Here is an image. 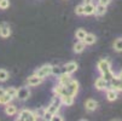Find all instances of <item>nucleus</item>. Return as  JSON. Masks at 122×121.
I'll use <instances>...</instances> for the list:
<instances>
[{
	"instance_id": "obj_1",
	"label": "nucleus",
	"mask_w": 122,
	"mask_h": 121,
	"mask_svg": "<svg viewBox=\"0 0 122 121\" xmlns=\"http://www.w3.org/2000/svg\"><path fill=\"white\" fill-rule=\"evenodd\" d=\"M79 92V82L76 80H71L68 85L63 86L62 87V91H61V95L59 96H66V95H70L73 97H75Z\"/></svg>"
},
{
	"instance_id": "obj_2",
	"label": "nucleus",
	"mask_w": 122,
	"mask_h": 121,
	"mask_svg": "<svg viewBox=\"0 0 122 121\" xmlns=\"http://www.w3.org/2000/svg\"><path fill=\"white\" fill-rule=\"evenodd\" d=\"M51 72H52V65L51 64H44L42 67H40L38 70L35 72V74L42 79L47 78L48 75H51Z\"/></svg>"
},
{
	"instance_id": "obj_3",
	"label": "nucleus",
	"mask_w": 122,
	"mask_h": 121,
	"mask_svg": "<svg viewBox=\"0 0 122 121\" xmlns=\"http://www.w3.org/2000/svg\"><path fill=\"white\" fill-rule=\"evenodd\" d=\"M109 84H110V89L115 90L116 92H122V79H121L120 76L115 75V76L109 81Z\"/></svg>"
},
{
	"instance_id": "obj_4",
	"label": "nucleus",
	"mask_w": 122,
	"mask_h": 121,
	"mask_svg": "<svg viewBox=\"0 0 122 121\" xmlns=\"http://www.w3.org/2000/svg\"><path fill=\"white\" fill-rule=\"evenodd\" d=\"M97 67H98V70L103 74V73H105V72H108V70H110V69H111V62H110V59H108V58L100 59V61L98 62Z\"/></svg>"
},
{
	"instance_id": "obj_5",
	"label": "nucleus",
	"mask_w": 122,
	"mask_h": 121,
	"mask_svg": "<svg viewBox=\"0 0 122 121\" xmlns=\"http://www.w3.org/2000/svg\"><path fill=\"white\" fill-rule=\"evenodd\" d=\"M29 97H30V90H29V87H27V86H24V87H21V89L17 90V98H18L20 100L24 102Z\"/></svg>"
},
{
	"instance_id": "obj_6",
	"label": "nucleus",
	"mask_w": 122,
	"mask_h": 121,
	"mask_svg": "<svg viewBox=\"0 0 122 121\" xmlns=\"http://www.w3.org/2000/svg\"><path fill=\"white\" fill-rule=\"evenodd\" d=\"M17 120H20V121H31L33 120V111L28 110V109H22L18 113Z\"/></svg>"
},
{
	"instance_id": "obj_7",
	"label": "nucleus",
	"mask_w": 122,
	"mask_h": 121,
	"mask_svg": "<svg viewBox=\"0 0 122 121\" xmlns=\"http://www.w3.org/2000/svg\"><path fill=\"white\" fill-rule=\"evenodd\" d=\"M44 81V79L42 78H40V76H38L36 74H33V75H30V76H28V79H27V84H28V86H38V85H40L41 82Z\"/></svg>"
},
{
	"instance_id": "obj_8",
	"label": "nucleus",
	"mask_w": 122,
	"mask_h": 121,
	"mask_svg": "<svg viewBox=\"0 0 122 121\" xmlns=\"http://www.w3.org/2000/svg\"><path fill=\"white\" fill-rule=\"evenodd\" d=\"M73 79H71V74H68V73H61L58 75V84H61L62 86H65L70 82Z\"/></svg>"
},
{
	"instance_id": "obj_9",
	"label": "nucleus",
	"mask_w": 122,
	"mask_h": 121,
	"mask_svg": "<svg viewBox=\"0 0 122 121\" xmlns=\"http://www.w3.org/2000/svg\"><path fill=\"white\" fill-rule=\"evenodd\" d=\"M11 35V28L7 23H1L0 26V37L1 38H9Z\"/></svg>"
},
{
	"instance_id": "obj_10",
	"label": "nucleus",
	"mask_w": 122,
	"mask_h": 121,
	"mask_svg": "<svg viewBox=\"0 0 122 121\" xmlns=\"http://www.w3.org/2000/svg\"><path fill=\"white\" fill-rule=\"evenodd\" d=\"M85 108H86L87 111H94L98 108V103H97V100L90 98V99H87L85 102Z\"/></svg>"
},
{
	"instance_id": "obj_11",
	"label": "nucleus",
	"mask_w": 122,
	"mask_h": 121,
	"mask_svg": "<svg viewBox=\"0 0 122 121\" xmlns=\"http://www.w3.org/2000/svg\"><path fill=\"white\" fill-rule=\"evenodd\" d=\"M77 70V63L76 62H68L64 64V72L68 74H73Z\"/></svg>"
},
{
	"instance_id": "obj_12",
	"label": "nucleus",
	"mask_w": 122,
	"mask_h": 121,
	"mask_svg": "<svg viewBox=\"0 0 122 121\" xmlns=\"http://www.w3.org/2000/svg\"><path fill=\"white\" fill-rule=\"evenodd\" d=\"M94 86L96 89L99 90V91H103V90H107L108 89V81H105L103 78H98L94 82Z\"/></svg>"
},
{
	"instance_id": "obj_13",
	"label": "nucleus",
	"mask_w": 122,
	"mask_h": 121,
	"mask_svg": "<svg viewBox=\"0 0 122 121\" xmlns=\"http://www.w3.org/2000/svg\"><path fill=\"white\" fill-rule=\"evenodd\" d=\"M94 10H96V5L94 4H92V3L83 4V15H86V16L94 15Z\"/></svg>"
},
{
	"instance_id": "obj_14",
	"label": "nucleus",
	"mask_w": 122,
	"mask_h": 121,
	"mask_svg": "<svg viewBox=\"0 0 122 121\" xmlns=\"http://www.w3.org/2000/svg\"><path fill=\"white\" fill-rule=\"evenodd\" d=\"M107 98H108L109 102H115L118 98V92H116L115 90L108 87L107 89Z\"/></svg>"
},
{
	"instance_id": "obj_15",
	"label": "nucleus",
	"mask_w": 122,
	"mask_h": 121,
	"mask_svg": "<svg viewBox=\"0 0 122 121\" xmlns=\"http://www.w3.org/2000/svg\"><path fill=\"white\" fill-rule=\"evenodd\" d=\"M74 98L73 96L70 95H66V96H61V100H62V104L66 105V107H70L74 104Z\"/></svg>"
},
{
	"instance_id": "obj_16",
	"label": "nucleus",
	"mask_w": 122,
	"mask_h": 121,
	"mask_svg": "<svg viewBox=\"0 0 122 121\" xmlns=\"http://www.w3.org/2000/svg\"><path fill=\"white\" fill-rule=\"evenodd\" d=\"M85 48H86V45H85V42H83L82 40H79V41L75 42L74 46H73V51H74L75 53H81V52H83Z\"/></svg>"
},
{
	"instance_id": "obj_17",
	"label": "nucleus",
	"mask_w": 122,
	"mask_h": 121,
	"mask_svg": "<svg viewBox=\"0 0 122 121\" xmlns=\"http://www.w3.org/2000/svg\"><path fill=\"white\" fill-rule=\"evenodd\" d=\"M82 41L85 42V45H93L97 41V37L94 35V34H92V33H87L85 39Z\"/></svg>"
},
{
	"instance_id": "obj_18",
	"label": "nucleus",
	"mask_w": 122,
	"mask_h": 121,
	"mask_svg": "<svg viewBox=\"0 0 122 121\" xmlns=\"http://www.w3.org/2000/svg\"><path fill=\"white\" fill-rule=\"evenodd\" d=\"M5 114L7 116H13L17 114V107L15 104H11V103H9V104H6L5 107Z\"/></svg>"
},
{
	"instance_id": "obj_19",
	"label": "nucleus",
	"mask_w": 122,
	"mask_h": 121,
	"mask_svg": "<svg viewBox=\"0 0 122 121\" xmlns=\"http://www.w3.org/2000/svg\"><path fill=\"white\" fill-rule=\"evenodd\" d=\"M107 13V6L105 5H102V4H98L96 5V10H94V15L100 17V16H104Z\"/></svg>"
},
{
	"instance_id": "obj_20",
	"label": "nucleus",
	"mask_w": 122,
	"mask_h": 121,
	"mask_svg": "<svg viewBox=\"0 0 122 121\" xmlns=\"http://www.w3.org/2000/svg\"><path fill=\"white\" fill-rule=\"evenodd\" d=\"M12 99H13V98H12L11 96H9L7 93H4L3 96H0V104L6 105V104H9V103H11Z\"/></svg>"
},
{
	"instance_id": "obj_21",
	"label": "nucleus",
	"mask_w": 122,
	"mask_h": 121,
	"mask_svg": "<svg viewBox=\"0 0 122 121\" xmlns=\"http://www.w3.org/2000/svg\"><path fill=\"white\" fill-rule=\"evenodd\" d=\"M86 34H87V32H86L85 29L80 28V29H77V30H76L75 37H76V39H77V40H83V39H85V37H86Z\"/></svg>"
},
{
	"instance_id": "obj_22",
	"label": "nucleus",
	"mask_w": 122,
	"mask_h": 121,
	"mask_svg": "<svg viewBox=\"0 0 122 121\" xmlns=\"http://www.w3.org/2000/svg\"><path fill=\"white\" fill-rule=\"evenodd\" d=\"M114 76H115V74L112 73L111 69H110V70H108V72H105V73H103V74H102V78H103L104 80H105V81H108V84H109V81H110Z\"/></svg>"
},
{
	"instance_id": "obj_23",
	"label": "nucleus",
	"mask_w": 122,
	"mask_h": 121,
	"mask_svg": "<svg viewBox=\"0 0 122 121\" xmlns=\"http://www.w3.org/2000/svg\"><path fill=\"white\" fill-rule=\"evenodd\" d=\"M51 104H53V105H57V107H59V108H61V105H62L61 96H59V95H55L53 97H52V99H51Z\"/></svg>"
},
{
	"instance_id": "obj_24",
	"label": "nucleus",
	"mask_w": 122,
	"mask_h": 121,
	"mask_svg": "<svg viewBox=\"0 0 122 121\" xmlns=\"http://www.w3.org/2000/svg\"><path fill=\"white\" fill-rule=\"evenodd\" d=\"M10 74L7 73V70H5V69H0V82H4L9 79Z\"/></svg>"
},
{
	"instance_id": "obj_25",
	"label": "nucleus",
	"mask_w": 122,
	"mask_h": 121,
	"mask_svg": "<svg viewBox=\"0 0 122 121\" xmlns=\"http://www.w3.org/2000/svg\"><path fill=\"white\" fill-rule=\"evenodd\" d=\"M114 50L117 51V52H121V51H122V38L115 40V42H114Z\"/></svg>"
},
{
	"instance_id": "obj_26",
	"label": "nucleus",
	"mask_w": 122,
	"mask_h": 121,
	"mask_svg": "<svg viewBox=\"0 0 122 121\" xmlns=\"http://www.w3.org/2000/svg\"><path fill=\"white\" fill-rule=\"evenodd\" d=\"M5 91H6V93H7L9 96H11L13 99L17 98V89H16V87H9V89H6Z\"/></svg>"
},
{
	"instance_id": "obj_27",
	"label": "nucleus",
	"mask_w": 122,
	"mask_h": 121,
	"mask_svg": "<svg viewBox=\"0 0 122 121\" xmlns=\"http://www.w3.org/2000/svg\"><path fill=\"white\" fill-rule=\"evenodd\" d=\"M59 107H57V105H53V104H51V103H50V105L46 108V110L47 111H50L51 114H57L58 111H59Z\"/></svg>"
},
{
	"instance_id": "obj_28",
	"label": "nucleus",
	"mask_w": 122,
	"mask_h": 121,
	"mask_svg": "<svg viewBox=\"0 0 122 121\" xmlns=\"http://www.w3.org/2000/svg\"><path fill=\"white\" fill-rule=\"evenodd\" d=\"M10 6V1L9 0H0V9L1 10H6Z\"/></svg>"
},
{
	"instance_id": "obj_29",
	"label": "nucleus",
	"mask_w": 122,
	"mask_h": 121,
	"mask_svg": "<svg viewBox=\"0 0 122 121\" xmlns=\"http://www.w3.org/2000/svg\"><path fill=\"white\" fill-rule=\"evenodd\" d=\"M75 13H76L77 16H82V15H83V4L77 5V6L75 7Z\"/></svg>"
},
{
	"instance_id": "obj_30",
	"label": "nucleus",
	"mask_w": 122,
	"mask_h": 121,
	"mask_svg": "<svg viewBox=\"0 0 122 121\" xmlns=\"http://www.w3.org/2000/svg\"><path fill=\"white\" fill-rule=\"evenodd\" d=\"M52 115H53V114H51L50 111H47L46 109H45V111H44V115H42V119L44 120H48V121H51V119H52Z\"/></svg>"
},
{
	"instance_id": "obj_31",
	"label": "nucleus",
	"mask_w": 122,
	"mask_h": 121,
	"mask_svg": "<svg viewBox=\"0 0 122 121\" xmlns=\"http://www.w3.org/2000/svg\"><path fill=\"white\" fill-rule=\"evenodd\" d=\"M51 74H53V75H59L61 74V68L57 67V65H52V72Z\"/></svg>"
},
{
	"instance_id": "obj_32",
	"label": "nucleus",
	"mask_w": 122,
	"mask_h": 121,
	"mask_svg": "<svg viewBox=\"0 0 122 121\" xmlns=\"http://www.w3.org/2000/svg\"><path fill=\"white\" fill-rule=\"evenodd\" d=\"M51 121H63V117L61 115H57V114H53L52 115V119Z\"/></svg>"
},
{
	"instance_id": "obj_33",
	"label": "nucleus",
	"mask_w": 122,
	"mask_h": 121,
	"mask_svg": "<svg viewBox=\"0 0 122 121\" xmlns=\"http://www.w3.org/2000/svg\"><path fill=\"white\" fill-rule=\"evenodd\" d=\"M110 3H111V0H98V4L105 5V6H108V5H109Z\"/></svg>"
},
{
	"instance_id": "obj_34",
	"label": "nucleus",
	"mask_w": 122,
	"mask_h": 121,
	"mask_svg": "<svg viewBox=\"0 0 122 121\" xmlns=\"http://www.w3.org/2000/svg\"><path fill=\"white\" fill-rule=\"evenodd\" d=\"M4 93H6V91H5L3 87H0V96H3Z\"/></svg>"
},
{
	"instance_id": "obj_35",
	"label": "nucleus",
	"mask_w": 122,
	"mask_h": 121,
	"mask_svg": "<svg viewBox=\"0 0 122 121\" xmlns=\"http://www.w3.org/2000/svg\"><path fill=\"white\" fill-rule=\"evenodd\" d=\"M88 3H92V0H83V4H88Z\"/></svg>"
},
{
	"instance_id": "obj_36",
	"label": "nucleus",
	"mask_w": 122,
	"mask_h": 121,
	"mask_svg": "<svg viewBox=\"0 0 122 121\" xmlns=\"http://www.w3.org/2000/svg\"><path fill=\"white\" fill-rule=\"evenodd\" d=\"M117 76H120V78H121V79H122V70H121V72H120V73H118V75H117Z\"/></svg>"
}]
</instances>
